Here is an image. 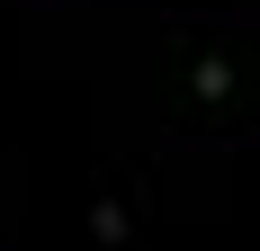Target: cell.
<instances>
[{
  "instance_id": "2",
  "label": "cell",
  "mask_w": 260,
  "mask_h": 251,
  "mask_svg": "<svg viewBox=\"0 0 260 251\" xmlns=\"http://www.w3.org/2000/svg\"><path fill=\"white\" fill-rule=\"evenodd\" d=\"M188 81H198V99H224V90H234V72H224L215 54H207V63H198V72H188Z\"/></svg>"
},
{
  "instance_id": "1",
  "label": "cell",
  "mask_w": 260,
  "mask_h": 251,
  "mask_svg": "<svg viewBox=\"0 0 260 251\" xmlns=\"http://www.w3.org/2000/svg\"><path fill=\"white\" fill-rule=\"evenodd\" d=\"M90 225H99V242H126V206L99 198V206H90Z\"/></svg>"
}]
</instances>
